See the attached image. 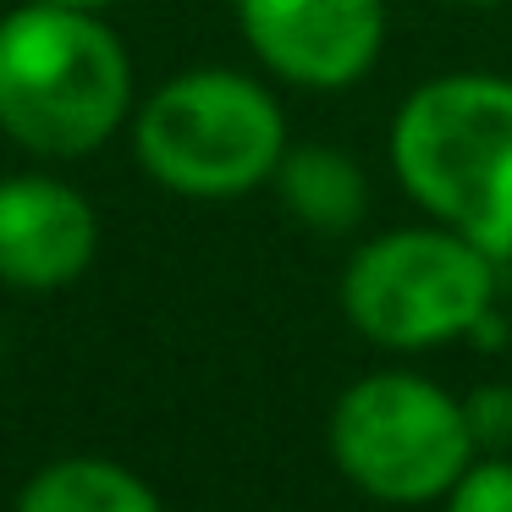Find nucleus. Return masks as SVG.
<instances>
[{
	"label": "nucleus",
	"mask_w": 512,
	"mask_h": 512,
	"mask_svg": "<svg viewBox=\"0 0 512 512\" xmlns=\"http://www.w3.org/2000/svg\"><path fill=\"white\" fill-rule=\"evenodd\" d=\"M133 56L100 12L23 0L0 17V133L45 160H83L133 122Z\"/></svg>",
	"instance_id": "nucleus-1"
},
{
	"label": "nucleus",
	"mask_w": 512,
	"mask_h": 512,
	"mask_svg": "<svg viewBox=\"0 0 512 512\" xmlns=\"http://www.w3.org/2000/svg\"><path fill=\"white\" fill-rule=\"evenodd\" d=\"M391 177L485 254L512 259V78L441 72L391 116Z\"/></svg>",
	"instance_id": "nucleus-2"
},
{
	"label": "nucleus",
	"mask_w": 512,
	"mask_h": 512,
	"mask_svg": "<svg viewBox=\"0 0 512 512\" xmlns=\"http://www.w3.org/2000/svg\"><path fill=\"white\" fill-rule=\"evenodd\" d=\"M281 100L232 67H193L133 105V155L155 188L199 204H226L270 188L287 155Z\"/></svg>",
	"instance_id": "nucleus-3"
},
{
	"label": "nucleus",
	"mask_w": 512,
	"mask_h": 512,
	"mask_svg": "<svg viewBox=\"0 0 512 512\" xmlns=\"http://www.w3.org/2000/svg\"><path fill=\"white\" fill-rule=\"evenodd\" d=\"M496 254L452 226H391L364 237L342 270V314L386 353L463 342L496 314Z\"/></svg>",
	"instance_id": "nucleus-4"
},
{
	"label": "nucleus",
	"mask_w": 512,
	"mask_h": 512,
	"mask_svg": "<svg viewBox=\"0 0 512 512\" xmlns=\"http://www.w3.org/2000/svg\"><path fill=\"white\" fill-rule=\"evenodd\" d=\"M325 452L380 507H430L474 463V413L413 369H375L336 397Z\"/></svg>",
	"instance_id": "nucleus-5"
},
{
	"label": "nucleus",
	"mask_w": 512,
	"mask_h": 512,
	"mask_svg": "<svg viewBox=\"0 0 512 512\" xmlns=\"http://www.w3.org/2000/svg\"><path fill=\"white\" fill-rule=\"evenodd\" d=\"M248 50L292 89H353L386 45V0H232Z\"/></svg>",
	"instance_id": "nucleus-6"
},
{
	"label": "nucleus",
	"mask_w": 512,
	"mask_h": 512,
	"mask_svg": "<svg viewBox=\"0 0 512 512\" xmlns=\"http://www.w3.org/2000/svg\"><path fill=\"white\" fill-rule=\"evenodd\" d=\"M100 254V215L72 182L45 171L0 177V281L17 292H61Z\"/></svg>",
	"instance_id": "nucleus-7"
},
{
	"label": "nucleus",
	"mask_w": 512,
	"mask_h": 512,
	"mask_svg": "<svg viewBox=\"0 0 512 512\" xmlns=\"http://www.w3.org/2000/svg\"><path fill=\"white\" fill-rule=\"evenodd\" d=\"M270 188H276L281 210H287L292 221H303L320 237H347V232H358L364 215H369L364 166H358L347 149H331V144H287Z\"/></svg>",
	"instance_id": "nucleus-8"
},
{
	"label": "nucleus",
	"mask_w": 512,
	"mask_h": 512,
	"mask_svg": "<svg viewBox=\"0 0 512 512\" xmlns=\"http://www.w3.org/2000/svg\"><path fill=\"white\" fill-rule=\"evenodd\" d=\"M12 512H166V507L133 468L94 452H72L34 468L28 485L17 490Z\"/></svg>",
	"instance_id": "nucleus-9"
},
{
	"label": "nucleus",
	"mask_w": 512,
	"mask_h": 512,
	"mask_svg": "<svg viewBox=\"0 0 512 512\" xmlns=\"http://www.w3.org/2000/svg\"><path fill=\"white\" fill-rule=\"evenodd\" d=\"M441 512H512V457H474L441 496Z\"/></svg>",
	"instance_id": "nucleus-10"
},
{
	"label": "nucleus",
	"mask_w": 512,
	"mask_h": 512,
	"mask_svg": "<svg viewBox=\"0 0 512 512\" xmlns=\"http://www.w3.org/2000/svg\"><path fill=\"white\" fill-rule=\"evenodd\" d=\"M56 6H83V12H105V6H116V0H56Z\"/></svg>",
	"instance_id": "nucleus-11"
},
{
	"label": "nucleus",
	"mask_w": 512,
	"mask_h": 512,
	"mask_svg": "<svg viewBox=\"0 0 512 512\" xmlns=\"http://www.w3.org/2000/svg\"><path fill=\"white\" fill-rule=\"evenodd\" d=\"M457 6H501V0H457Z\"/></svg>",
	"instance_id": "nucleus-12"
}]
</instances>
